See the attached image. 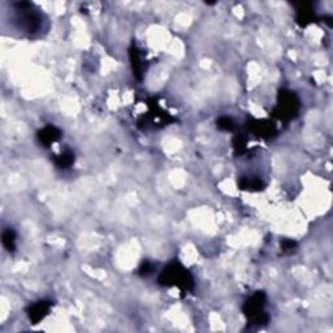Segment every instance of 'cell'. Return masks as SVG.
<instances>
[{
  "instance_id": "6da1fadb",
  "label": "cell",
  "mask_w": 333,
  "mask_h": 333,
  "mask_svg": "<svg viewBox=\"0 0 333 333\" xmlns=\"http://www.w3.org/2000/svg\"><path fill=\"white\" fill-rule=\"evenodd\" d=\"M159 284L163 286H177L182 292H189L194 288L190 272L179 262H173L164 268L159 276Z\"/></svg>"
},
{
  "instance_id": "7a4b0ae2",
  "label": "cell",
  "mask_w": 333,
  "mask_h": 333,
  "mask_svg": "<svg viewBox=\"0 0 333 333\" xmlns=\"http://www.w3.org/2000/svg\"><path fill=\"white\" fill-rule=\"evenodd\" d=\"M267 302L265 292H257L245 302L244 314L249 320V324L254 326H263L267 324L269 316L265 311V306Z\"/></svg>"
},
{
  "instance_id": "3957f363",
  "label": "cell",
  "mask_w": 333,
  "mask_h": 333,
  "mask_svg": "<svg viewBox=\"0 0 333 333\" xmlns=\"http://www.w3.org/2000/svg\"><path fill=\"white\" fill-rule=\"evenodd\" d=\"M301 108L298 96L290 90H281L277 96V104L273 115L282 121H290L297 117Z\"/></svg>"
},
{
  "instance_id": "277c9868",
  "label": "cell",
  "mask_w": 333,
  "mask_h": 333,
  "mask_svg": "<svg viewBox=\"0 0 333 333\" xmlns=\"http://www.w3.org/2000/svg\"><path fill=\"white\" fill-rule=\"evenodd\" d=\"M16 10H17V21L20 25V29L29 33V34H34L38 33L43 26V20H42V14L37 10H33V5L29 3H17L14 4Z\"/></svg>"
},
{
  "instance_id": "5b68a950",
  "label": "cell",
  "mask_w": 333,
  "mask_h": 333,
  "mask_svg": "<svg viewBox=\"0 0 333 333\" xmlns=\"http://www.w3.org/2000/svg\"><path fill=\"white\" fill-rule=\"evenodd\" d=\"M52 303L50 301H39V302L31 305L28 309V316L33 324H38L41 320L45 319V316L48 315Z\"/></svg>"
},
{
  "instance_id": "8992f818",
  "label": "cell",
  "mask_w": 333,
  "mask_h": 333,
  "mask_svg": "<svg viewBox=\"0 0 333 333\" xmlns=\"http://www.w3.org/2000/svg\"><path fill=\"white\" fill-rule=\"evenodd\" d=\"M60 137H62V132H60V129L54 127V125H48V127L43 128V129L39 131L38 134H37L38 141L41 142V144H45L46 147H48L50 144L55 143L56 141H59Z\"/></svg>"
},
{
  "instance_id": "52a82bcc",
  "label": "cell",
  "mask_w": 333,
  "mask_h": 333,
  "mask_svg": "<svg viewBox=\"0 0 333 333\" xmlns=\"http://www.w3.org/2000/svg\"><path fill=\"white\" fill-rule=\"evenodd\" d=\"M251 131L254 132L259 137H269L272 134H275V127L271 123L268 121L261 120V121H255V124H253L251 127H249Z\"/></svg>"
},
{
  "instance_id": "ba28073f",
  "label": "cell",
  "mask_w": 333,
  "mask_h": 333,
  "mask_svg": "<svg viewBox=\"0 0 333 333\" xmlns=\"http://www.w3.org/2000/svg\"><path fill=\"white\" fill-rule=\"evenodd\" d=\"M131 60H132V66H133L134 76L141 79L142 74H143L144 66L142 64V58H141V54H139V50H138V48L134 45L132 46V48H131Z\"/></svg>"
},
{
  "instance_id": "9c48e42d",
  "label": "cell",
  "mask_w": 333,
  "mask_h": 333,
  "mask_svg": "<svg viewBox=\"0 0 333 333\" xmlns=\"http://www.w3.org/2000/svg\"><path fill=\"white\" fill-rule=\"evenodd\" d=\"M263 181L261 179H257V177H245L240 181V188L241 189L245 190H251V192H254V190H261L263 189Z\"/></svg>"
},
{
  "instance_id": "30bf717a",
  "label": "cell",
  "mask_w": 333,
  "mask_h": 333,
  "mask_svg": "<svg viewBox=\"0 0 333 333\" xmlns=\"http://www.w3.org/2000/svg\"><path fill=\"white\" fill-rule=\"evenodd\" d=\"M74 163V154L70 150L63 151L55 158V164L59 168H69Z\"/></svg>"
},
{
  "instance_id": "8fae6325",
  "label": "cell",
  "mask_w": 333,
  "mask_h": 333,
  "mask_svg": "<svg viewBox=\"0 0 333 333\" xmlns=\"http://www.w3.org/2000/svg\"><path fill=\"white\" fill-rule=\"evenodd\" d=\"M1 242L8 251H14V249H16V233L13 232V229L4 230L3 234H1Z\"/></svg>"
},
{
  "instance_id": "7c38bea8",
  "label": "cell",
  "mask_w": 333,
  "mask_h": 333,
  "mask_svg": "<svg viewBox=\"0 0 333 333\" xmlns=\"http://www.w3.org/2000/svg\"><path fill=\"white\" fill-rule=\"evenodd\" d=\"M217 128L221 129V131L232 132L234 128H236V125H234V121L232 120L230 117L223 116V117H220L219 120H217Z\"/></svg>"
},
{
  "instance_id": "4fadbf2b",
  "label": "cell",
  "mask_w": 333,
  "mask_h": 333,
  "mask_svg": "<svg viewBox=\"0 0 333 333\" xmlns=\"http://www.w3.org/2000/svg\"><path fill=\"white\" fill-rule=\"evenodd\" d=\"M154 268H155V266L152 265L151 262L146 261L141 265V267H139V269H138V273H139L141 276H146V277H147V276H150L152 272H154Z\"/></svg>"
},
{
  "instance_id": "5bb4252c",
  "label": "cell",
  "mask_w": 333,
  "mask_h": 333,
  "mask_svg": "<svg viewBox=\"0 0 333 333\" xmlns=\"http://www.w3.org/2000/svg\"><path fill=\"white\" fill-rule=\"evenodd\" d=\"M297 248V244H295L294 241L290 240H284L282 241V250L284 251H292L293 249Z\"/></svg>"
}]
</instances>
